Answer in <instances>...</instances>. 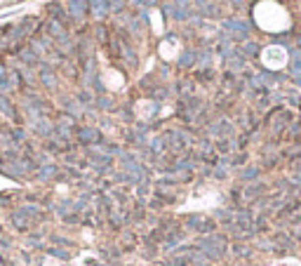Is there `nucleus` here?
I'll list each match as a JSON object with an SVG mask.
<instances>
[{"instance_id": "obj_12", "label": "nucleus", "mask_w": 301, "mask_h": 266, "mask_svg": "<svg viewBox=\"0 0 301 266\" xmlns=\"http://www.w3.org/2000/svg\"><path fill=\"white\" fill-rule=\"evenodd\" d=\"M10 71H12V68H10L7 64H5V61H2V59H0V80L7 78V76H10Z\"/></svg>"}, {"instance_id": "obj_13", "label": "nucleus", "mask_w": 301, "mask_h": 266, "mask_svg": "<svg viewBox=\"0 0 301 266\" xmlns=\"http://www.w3.org/2000/svg\"><path fill=\"white\" fill-rule=\"evenodd\" d=\"M257 174H259V170H257V167H249L247 172H242V179H254Z\"/></svg>"}, {"instance_id": "obj_11", "label": "nucleus", "mask_w": 301, "mask_h": 266, "mask_svg": "<svg viewBox=\"0 0 301 266\" xmlns=\"http://www.w3.org/2000/svg\"><path fill=\"white\" fill-rule=\"evenodd\" d=\"M17 210H19L21 214H26L28 219H36V217L40 214V207H38V205H28V203H26V205H21V207H17Z\"/></svg>"}, {"instance_id": "obj_8", "label": "nucleus", "mask_w": 301, "mask_h": 266, "mask_svg": "<svg viewBox=\"0 0 301 266\" xmlns=\"http://www.w3.org/2000/svg\"><path fill=\"white\" fill-rule=\"evenodd\" d=\"M10 219H12L14 228H19V231H26V228H31V219H28L26 214H21L19 210H14V212L10 214Z\"/></svg>"}, {"instance_id": "obj_9", "label": "nucleus", "mask_w": 301, "mask_h": 266, "mask_svg": "<svg viewBox=\"0 0 301 266\" xmlns=\"http://www.w3.org/2000/svg\"><path fill=\"white\" fill-rule=\"evenodd\" d=\"M33 130H36L40 137H52V134H54V125L47 118H40L38 123L33 125Z\"/></svg>"}, {"instance_id": "obj_17", "label": "nucleus", "mask_w": 301, "mask_h": 266, "mask_svg": "<svg viewBox=\"0 0 301 266\" xmlns=\"http://www.w3.org/2000/svg\"><path fill=\"white\" fill-rule=\"evenodd\" d=\"M0 231H2V228H0Z\"/></svg>"}, {"instance_id": "obj_4", "label": "nucleus", "mask_w": 301, "mask_h": 266, "mask_svg": "<svg viewBox=\"0 0 301 266\" xmlns=\"http://www.w3.org/2000/svg\"><path fill=\"white\" fill-rule=\"evenodd\" d=\"M0 118H10L12 123H19V111L7 94H0Z\"/></svg>"}, {"instance_id": "obj_16", "label": "nucleus", "mask_w": 301, "mask_h": 266, "mask_svg": "<svg viewBox=\"0 0 301 266\" xmlns=\"http://www.w3.org/2000/svg\"><path fill=\"white\" fill-rule=\"evenodd\" d=\"M299 42H301V38H299Z\"/></svg>"}, {"instance_id": "obj_1", "label": "nucleus", "mask_w": 301, "mask_h": 266, "mask_svg": "<svg viewBox=\"0 0 301 266\" xmlns=\"http://www.w3.org/2000/svg\"><path fill=\"white\" fill-rule=\"evenodd\" d=\"M66 12L71 21H82L90 14V0H66Z\"/></svg>"}, {"instance_id": "obj_14", "label": "nucleus", "mask_w": 301, "mask_h": 266, "mask_svg": "<svg viewBox=\"0 0 301 266\" xmlns=\"http://www.w3.org/2000/svg\"><path fill=\"white\" fill-rule=\"evenodd\" d=\"M193 64V54H183L181 57V66H191Z\"/></svg>"}, {"instance_id": "obj_6", "label": "nucleus", "mask_w": 301, "mask_h": 266, "mask_svg": "<svg viewBox=\"0 0 301 266\" xmlns=\"http://www.w3.org/2000/svg\"><path fill=\"white\" fill-rule=\"evenodd\" d=\"M111 12L108 0H90V14H94V19H104Z\"/></svg>"}, {"instance_id": "obj_5", "label": "nucleus", "mask_w": 301, "mask_h": 266, "mask_svg": "<svg viewBox=\"0 0 301 266\" xmlns=\"http://www.w3.org/2000/svg\"><path fill=\"white\" fill-rule=\"evenodd\" d=\"M80 144H97V142H101V134L97 132L94 127H80L78 132H76Z\"/></svg>"}, {"instance_id": "obj_15", "label": "nucleus", "mask_w": 301, "mask_h": 266, "mask_svg": "<svg viewBox=\"0 0 301 266\" xmlns=\"http://www.w3.org/2000/svg\"><path fill=\"white\" fill-rule=\"evenodd\" d=\"M5 132V127H2V120H0V134Z\"/></svg>"}, {"instance_id": "obj_3", "label": "nucleus", "mask_w": 301, "mask_h": 266, "mask_svg": "<svg viewBox=\"0 0 301 266\" xmlns=\"http://www.w3.org/2000/svg\"><path fill=\"white\" fill-rule=\"evenodd\" d=\"M45 14H47V19L61 21L64 26L71 21V19H68V12H66V7L61 5V2H57V0H52V2H47V5H45Z\"/></svg>"}, {"instance_id": "obj_2", "label": "nucleus", "mask_w": 301, "mask_h": 266, "mask_svg": "<svg viewBox=\"0 0 301 266\" xmlns=\"http://www.w3.org/2000/svg\"><path fill=\"white\" fill-rule=\"evenodd\" d=\"M38 82L45 90H54L57 87V76H54V68L50 61H40L38 66Z\"/></svg>"}, {"instance_id": "obj_10", "label": "nucleus", "mask_w": 301, "mask_h": 266, "mask_svg": "<svg viewBox=\"0 0 301 266\" xmlns=\"http://www.w3.org/2000/svg\"><path fill=\"white\" fill-rule=\"evenodd\" d=\"M223 26H226V31H228V33H238L240 38H242V36H247V24H242V21L231 19V21H226Z\"/></svg>"}, {"instance_id": "obj_7", "label": "nucleus", "mask_w": 301, "mask_h": 266, "mask_svg": "<svg viewBox=\"0 0 301 266\" xmlns=\"http://www.w3.org/2000/svg\"><path fill=\"white\" fill-rule=\"evenodd\" d=\"M59 174V167L54 165V163H47V165H38V170H36V177H38L40 182H50Z\"/></svg>"}]
</instances>
